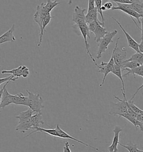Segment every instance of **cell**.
Returning <instances> with one entry per match:
<instances>
[{
    "instance_id": "cell-1",
    "label": "cell",
    "mask_w": 143,
    "mask_h": 152,
    "mask_svg": "<svg viewBox=\"0 0 143 152\" xmlns=\"http://www.w3.org/2000/svg\"><path fill=\"white\" fill-rule=\"evenodd\" d=\"M7 85L5 86L4 90L0 104V109H4V107L11 104L21 105L27 107L28 96H24L21 93L15 95L10 94L6 88Z\"/></svg>"
},
{
    "instance_id": "cell-2",
    "label": "cell",
    "mask_w": 143,
    "mask_h": 152,
    "mask_svg": "<svg viewBox=\"0 0 143 152\" xmlns=\"http://www.w3.org/2000/svg\"><path fill=\"white\" fill-rule=\"evenodd\" d=\"M28 94V104L27 107L31 109L34 112L40 113L44 109L43 100L40 96V94H35L29 90H26Z\"/></svg>"
},
{
    "instance_id": "cell-3",
    "label": "cell",
    "mask_w": 143,
    "mask_h": 152,
    "mask_svg": "<svg viewBox=\"0 0 143 152\" xmlns=\"http://www.w3.org/2000/svg\"><path fill=\"white\" fill-rule=\"evenodd\" d=\"M72 27L73 28H76L77 30H79V31L80 32V34L82 35L84 40H85V46H86V49L87 51V54H88L90 57V58H91V60L93 61L94 65L97 67L98 65L96 62L95 59L93 58L92 54H91L90 51H89V45L88 41H87V37L90 39V36H89V30L88 28V25L86 23H81V24H74L73 26H72Z\"/></svg>"
},
{
    "instance_id": "cell-4",
    "label": "cell",
    "mask_w": 143,
    "mask_h": 152,
    "mask_svg": "<svg viewBox=\"0 0 143 152\" xmlns=\"http://www.w3.org/2000/svg\"><path fill=\"white\" fill-rule=\"evenodd\" d=\"M117 34V30H114L112 32H108L107 34H106V35L100 40L99 42L98 51L96 58L99 59L102 57V54L106 52V50L108 49L109 44L113 42L112 39Z\"/></svg>"
},
{
    "instance_id": "cell-5",
    "label": "cell",
    "mask_w": 143,
    "mask_h": 152,
    "mask_svg": "<svg viewBox=\"0 0 143 152\" xmlns=\"http://www.w3.org/2000/svg\"><path fill=\"white\" fill-rule=\"evenodd\" d=\"M114 97L118 100L119 102L117 103L111 102V109L110 112V114L113 115H119L120 114L128 112L129 105L127 99L124 98V100H121L116 96H114Z\"/></svg>"
},
{
    "instance_id": "cell-6",
    "label": "cell",
    "mask_w": 143,
    "mask_h": 152,
    "mask_svg": "<svg viewBox=\"0 0 143 152\" xmlns=\"http://www.w3.org/2000/svg\"><path fill=\"white\" fill-rule=\"evenodd\" d=\"M119 40H120V37H119L117 39L115 47L114 49L113 50L112 54L114 55L115 64L119 65L122 69L126 60V58L127 55V52L125 48H122V49H120L117 47Z\"/></svg>"
},
{
    "instance_id": "cell-7",
    "label": "cell",
    "mask_w": 143,
    "mask_h": 152,
    "mask_svg": "<svg viewBox=\"0 0 143 152\" xmlns=\"http://www.w3.org/2000/svg\"><path fill=\"white\" fill-rule=\"evenodd\" d=\"M2 74H10L13 75L15 77H19L22 76L24 78H27L29 76L30 72L29 69L26 66H20L17 68L13 69L11 70H3L1 72Z\"/></svg>"
},
{
    "instance_id": "cell-8",
    "label": "cell",
    "mask_w": 143,
    "mask_h": 152,
    "mask_svg": "<svg viewBox=\"0 0 143 152\" xmlns=\"http://www.w3.org/2000/svg\"><path fill=\"white\" fill-rule=\"evenodd\" d=\"M50 14L47 13L44 9V3L41 5H37L35 13L34 15V20L41 28L42 26V23L44 19L48 15Z\"/></svg>"
},
{
    "instance_id": "cell-9",
    "label": "cell",
    "mask_w": 143,
    "mask_h": 152,
    "mask_svg": "<svg viewBox=\"0 0 143 152\" xmlns=\"http://www.w3.org/2000/svg\"><path fill=\"white\" fill-rule=\"evenodd\" d=\"M111 18L116 22L117 25L119 26V27H120L121 29L122 30V31L124 33L125 36L126 37V39L128 41V46L131 48L132 49L135 50L136 52H140L139 50V44L138 43L134 40V39L129 34L125 31V29L124 28V27H122V26L121 25L120 23H119L117 20H116L115 18L113 17H111Z\"/></svg>"
},
{
    "instance_id": "cell-10",
    "label": "cell",
    "mask_w": 143,
    "mask_h": 152,
    "mask_svg": "<svg viewBox=\"0 0 143 152\" xmlns=\"http://www.w3.org/2000/svg\"><path fill=\"white\" fill-rule=\"evenodd\" d=\"M86 9H82L78 6H77L74 9V12L73 15L72 21L75 24H81L86 23V15L85 11Z\"/></svg>"
},
{
    "instance_id": "cell-11",
    "label": "cell",
    "mask_w": 143,
    "mask_h": 152,
    "mask_svg": "<svg viewBox=\"0 0 143 152\" xmlns=\"http://www.w3.org/2000/svg\"><path fill=\"white\" fill-rule=\"evenodd\" d=\"M111 10H120L121 11L124 12L125 14H128L130 17L132 19V20L133 21V22L135 24V25L137 26L138 28H139V30H141V28H140V27L138 25V24L135 22V20L134 19V18H136L138 20L139 23H141L140 18H142V15H140L137 12H136L135 11H134L133 10L128 9H125V8L119 7V6H117V7H114V6Z\"/></svg>"
},
{
    "instance_id": "cell-12",
    "label": "cell",
    "mask_w": 143,
    "mask_h": 152,
    "mask_svg": "<svg viewBox=\"0 0 143 152\" xmlns=\"http://www.w3.org/2000/svg\"><path fill=\"white\" fill-rule=\"evenodd\" d=\"M122 131V129L121 128L120 126L118 125L116 126L114 129L113 130V132L114 133V137L111 145L108 148V150L109 152H115L118 151L117 145L119 143V134Z\"/></svg>"
},
{
    "instance_id": "cell-13",
    "label": "cell",
    "mask_w": 143,
    "mask_h": 152,
    "mask_svg": "<svg viewBox=\"0 0 143 152\" xmlns=\"http://www.w3.org/2000/svg\"><path fill=\"white\" fill-rule=\"evenodd\" d=\"M56 129H57V132H58L59 138L69 139H71L72 140H74V141H75L76 142H77V143L82 144L86 146V147L92 148V149H94V150H96V151H98V150H99L98 148H97L94 147L88 144L84 143V142L80 141V140H78V139H77L75 138L72 137L71 135H70L69 134H68V133H67L66 132H65L64 130H63L60 128L59 124H57V125Z\"/></svg>"
},
{
    "instance_id": "cell-14",
    "label": "cell",
    "mask_w": 143,
    "mask_h": 152,
    "mask_svg": "<svg viewBox=\"0 0 143 152\" xmlns=\"http://www.w3.org/2000/svg\"><path fill=\"white\" fill-rule=\"evenodd\" d=\"M15 30V25L13 24L7 31L3 35L0 36V45L7 42H14L16 40V38L13 35V32Z\"/></svg>"
},
{
    "instance_id": "cell-15",
    "label": "cell",
    "mask_w": 143,
    "mask_h": 152,
    "mask_svg": "<svg viewBox=\"0 0 143 152\" xmlns=\"http://www.w3.org/2000/svg\"><path fill=\"white\" fill-rule=\"evenodd\" d=\"M121 72H122V70H121L120 66L116 64H115L114 67L113 68V70H112L111 72L120 79L121 83H122L121 92H122V94L124 96V98L126 99V95H125V84H124V82L123 80V76L122 75Z\"/></svg>"
},
{
    "instance_id": "cell-16",
    "label": "cell",
    "mask_w": 143,
    "mask_h": 152,
    "mask_svg": "<svg viewBox=\"0 0 143 152\" xmlns=\"http://www.w3.org/2000/svg\"><path fill=\"white\" fill-rule=\"evenodd\" d=\"M119 116H122V117L124 118L128 121H129L130 122H131L136 129H138V127H139L140 130L142 132H143V123L137 120L136 118L131 116L128 112H126L125 113L120 114Z\"/></svg>"
},
{
    "instance_id": "cell-17",
    "label": "cell",
    "mask_w": 143,
    "mask_h": 152,
    "mask_svg": "<svg viewBox=\"0 0 143 152\" xmlns=\"http://www.w3.org/2000/svg\"><path fill=\"white\" fill-rule=\"evenodd\" d=\"M32 125H31V118L27 119V121H22L18 123L15 129L18 132L21 133H25L26 132L28 131L29 129H31Z\"/></svg>"
},
{
    "instance_id": "cell-18",
    "label": "cell",
    "mask_w": 143,
    "mask_h": 152,
    "mask_svg": "<svg viewBox=\"0 0 143 152\" xmlns=\"http://www.w3.org/2000/svg\"><path fill=\"white\" fill-rule=\"evenodd\" d=\"M31 123L32 125L31 129H35L36 128L39 126L40 124L43 125L44 122L43 121L42 113H37L35 114L32 115L31 117Z\"/></svg>"
},
{
    "instance_id": "cell-19",
    "label": "cell",
    "mask_w": 143,
    "mask_h": 152,
    "mask_svg": "<svg viewBox=\"0 0 143 152\" xmlns=\"http://www.w3.org/2000/svg\"><path fill=\"white\" fill-rule=\"evenodd\" d=\"M107 33L108 32L106 31V28L102 25L99 23L94 32V40L97 42H99L100 40L102 39Z\"/></svg>"
},
{
    "instance_id": "cell-20",
    "label": "cell",
    "mask_w": 143,
    "mask_h": 152,
    "mask_svg": "<svg viewBox=\"0 0 143 152\" xmlns=\"http://www.w3.org/2000/svg\"><path fill=\"white\" fill-rule=\"evenodd\" d=\"M36 132H43V133H45L46 134H49L50 135H52L54 137H57V138H59V135H58V133L57 130L56 129V128H52V129H45V128H41L40 126L36 127L34 131L30 133L28 135H27V136L25 137V138H27V137H29V135H30L31 134L35 133Z\"/></svg>"
},
{
    "instance_id": "cell-21",
    "label": "cell",
    "mask_w": 143,
    "mask_h": 152,
    "mask_svg": "<svg viewBox=\"0 0 143 152\" xmlns=\"http://www.w3.org/2000/svg\"><path fill=\"white\" fill-rule=\"evenodd\" d=\"M55 16H52L51 15V14H49L44 19L43 23H42V26L41 28H40V37H39V44H38V47H40V45H41V43H42V40H43V35H44V32L45 30V28L48 25L51 20L52 18H54Z\"/></svg>"
},
{
    "instance_id": "cell-22",
    "label": "cell",
    "mask_w": 143,
    "mask_h": 152,
    "mask_svg": "<svg viewBox=\"0 0 143 152\" xmlns=\"http://www.w3.org/2000/svg\"><path fill=\"white\" fill-rule=\"evenodd\" d=\"M127 71V73L125 74L123 77H126L130 74H133L134 75V79H135V75H138L139 76H142L143 77V65H142L141 66H138V67H135L134 69H128V68H125L123 71Z\"/></svg>"
},
{
    "instance_id": "cell-23",
    "label": "cell",
    "mask_w": 143,
    "mask_h": 152,
    "mask_svg": "<svg viewBox=\"0 0 143 152\" xmlns=\"http://www.w3.org/2000/svg\"><path fill=\"white\" fill-rule=\"evenodd\" d=\"M98 11L97 8L95 7L94 9L92 10L89 12H87L86 15V23L88 25L91 23L93 22L95 20H98Z\"/></svg>"
},
{
    "instance_id": "cell-24",
    "label": "cell",
    "mask_w": 143,
    "mask_h": 152,
    "mask_svg": "<svg viewBox=\"0 0 143 152\" xmlns=\"http://www.w3.org/2000/svg\"><path fill=\"white\" fill-rule=\"evenodd\" d=\"M33 113L34 111L31 109L29 108L26 111L20 113V114L15 116V118L18 119L19 122H21L22 121H27V119H30L32 115H33Z\"/></svg>"
},
{
    "instance_id": "cell-25",
    "label": "cell",
    "mask_w": 143,
    "mask_h": 152,
    "mask_svg": "<svg viewBox=\"0 0 143 152\" xmlns=\"http://www.w3.org/2000/svg\"><path fill=\"white\" fill-rule=\"evenodd\" d=\"M114 65H115V61H114V55L112 54L110 60H109V61L107 63V65H106V74L104 75V77L103 78L102 82V83L100 84V86H102L105 83V81L106 78V76L107 75L111 72L112 70H113V68L114 67Z\"/></svg>"
},
{
    "instance_id": "cell-26",
    "label": "cell",
    "mask_w": 143,
    "mask_h": 152,
    "mask_svg": "<svg viewBox=\"0 0 143 152\" xmlns=\"http://www.w3.org/2000/svg\"><path fill=\"white\" fill-rule=\"evenodd\" d=\"M60 4V2H58V0H55L54 1H52V0H48L46 4L44 3V9L47 13L50 14L54 8Z\"/></svg>"
},
{
    "instance_id": "cell-27",
    "label": "cell",
    "mask_w": 143,
    "mask_h": 152,
    "mask_svg": "<svg viewBox=\"0 0 143 152\" xmlns=\"http://www.w3.org/2000/svg\"><path fill=\"white\" fill-rule=\"evenodd\" d=\"M119 144L121 147H122L124 148L125 149H126L130 152H143V150H140V149H139L136 144H133V143H131V142H130L127 145H124V144H121L120 143H119Z\"/></svg>"
},
{
    "instance_id": "cell-28",
    "label": "cell",
    "mask_w": 143,
    "mask_h": 152,
    "mask_svg": "<svg viewBox=\"0 0 143 152\" xmlns=\"http://www.w3.org/2000/svg\"><path fill=\"white\" fill-rule=\"evenodd\" d=\"M126 61H135L140 63L143 65V53L142 52H136V54L133 55L130 58L127 59Z\"/></svg>"
},
{
    "instance_id": "cell-29",
    "label": "cell",
    "mask_w": 143,
    "mask_h": 152,
    "mask_svg": "<svg viewBox=\"0 0 143 152\" xmlns=\"http://www.w3.org/2000/svg\"><path fill=\"white\" fill-rule=\"evenodd\" d=\"M142 64L138 63L137 61H128L126 60L125 63L123 66V67L122 68V71H123V70L125 69V68H128V69H134L135 67H138L141 66Z\"/></svg>"
},
{
    "instance_id": "cell-30",
    "label": "cell",
    "mask_w": 143,
    "mask_h": 152,
    "mask_svg": "<svg viewBox=\"0 0 143 152\" xmlns=\"http://www.w3.org/2000/svg\"><path fill=\"white\" fill-rule=\"evenodd\" d=\"M102 0H94L95 2V6L97 8L98 14H100L101 18H102V23H103V25L105 26V18L104 16L103 15V11L101 10V7H102Z\"/></svg>"
},
{
    "instance_id": "cell-31",
    "label": "cell",
    "mask_w": 143,
    "mask_h": 152,
    "mask_svg": "<svg viewBox=\"0 0 143 152\" xmlns=\"http://www.w3.org/2000/svg\"><path fill=\"white\" fill-rule=\"evenodd\" d=\"M128 105H129V107H130L135 113H137L138 114H143V110H142L139 107H137L135 105L134 102H133V100L128 101Z\"/></svg>"
},
{
    "instance_id": "cell-32",
    "label": "cell",
    "mask_w": 143,
    "mask_h": 152,
    "mask_svg": "<svg viewBox=\"0 0 143 152\" xmlns=\"http://www.w3.org/2000/svg\"><path fill=\"white\" fill-rule=\"evenodd\" d=\"M101 24L104 27V26L103 25V23H101L99 20H95L93 22L90 23L89 24H88V28H89V32H91L92 33L94 34V31L95 30V29L96 28V27L97 26L98 24Z\"/></svg>"
},
{
    "instance_id": "cell-33",
    "label": "cell",
    "mask_w": 143,
    "mask_h": 152,
    "mask_svg": "<svg viewBox=\"0 0 143 152\" xmlns=\"http://www.w3.org/2000/svg\"><path fill=\"white\" fill-rule=\"evenodd\" d=\"M132 9L142 15V18H143V9L139 4L132 3Z\"/></svg>"
},
{
    "instance_id": "cell-34",
    "label": "cell",
    "mask_w": 143,
    "mask_h": 152,
    "mask_svg": "<svg viewBox=\"0 0 143 152\" xmlns=\"http://www.w3.org/2000/svg\"><path fill=\"white\" fill-rule=\"evenodd\" d=\"M14 77L15 76L12 75L11 76H9L8 77H4V78L0 79V85H1L2 84H3V83H4V82H7L9 80H11V81H15L18 80V77Z\"/></svg>"
},
{
    "instance_id": "cell-35",
    "label": "cell",
    "mask_w": 143,
    "mask_h": 152,
    "mask_svg": "<svg viewBox=\"0 0 143 152\" xmlns=\"http://www.w3.org/2000/svg\"><path fill=\"white\" fill-rule=\"evenodd\" d=\"M108 1H114L115 3H120V4H132L133 0H107Z\"/></svg>"
},
{
    "instance_id": "cell-36",
    "label": "cell",
    "mask_w": 143,
    "mask_h": 152,
    "mask_svg": "<svg viewBox=\"0 0 143 152\" xmlns=\"http://www.w3.org/2000/svg\"><path fill=\"white\" fill-rule=\"evenodd\" d=\"M95 2L94 0H88V12L91 11L92 10L95 8Z\"/></svg>"
},
{
    "instance_id": "cell-37",
    "label": "cell",
    "mask_w": 143,
    "mask_h": 152,
    "mask_svg": "<svg viewBox=\"0 0 143 152\" xmlns=\"http://www.w3.org/2000/svg\"><path fill=\"white\" fill-rule=\"evenodd\" d=\"M63 152H71V150L69 148V143L68 142H66L65 143V145L64 147V149Z\"/></svg>"
},
{
    "instance_id": "cell-38",
    "label": "cell",
    "mask_w": 143,
    "mask_h": 152,
    "mask_svg": "<svg viewBox=\"0 0 143 152\" xmlns=\"http://www.w3.org/2000/svg\"><path fill=\"white\" fill-rule=\"evenodd\" d=\"M103 6L105 7V8L107 10H111L112 7H114L113 4H112L111 2H107L106 3H105Z\"/></svg>"
},
{
    "instance_id": "cell-39",
    "label": "cell",
    "mask_w": 143,
    "mask_h": 152,
    "mask_svg": "<svg viewBox=\"0 0 143 152\" xmlns=\"http://www.w3.org/2000/svg\"><path fill=\"white\" fill-rule=\"evenodd\" d=\"M10 81H11L9 80L8 81H7V82H6V83H5V84H4V85L3 88H2L0 90V104H1V101L2 96V94H3V92H4V87H5V86H6V85H8V84H9V83H10ZM0 112H1V109H0Z\"/></svg>"
},
{
    "instance_id": "cell-40",
    "label": "cell",
    "mask_w": 143,
    "mask_h": 152,
    "mask_svg": "<svg viewBox=\"0 0 143 152\" xmlns=\"http://www.w3.org/2000/svg\"><path fill=\"white\" fill-rule=\"evenodd\" d=\"M143 88V85H142V86H140V87H139V88H138V89H137V90H136V92H135V94H134V95H133V96H132V98H131V99H130V100H133V99L134 98V97H135V96H136V94H138V93L139 91V90H140L141 89H142V88Z\"/></svg>"
},
{
    "instance_id": "cell-41",
    "label": "cell",
    "mask_w": 143,
    "mask_h": 152,
    "mask_svg": "<svg viewBox=\"0 0 143 152\" xmlns=\"http://www.w3.org/2000/svg\"><path fill=\"white\" fill-rule=\"evenodd\" d=\"M140 19V23L142 24V28H141V31H142V35H141V40H143V18H141Z\"/></svg>"
},
{
    "instance_id": "cell-42",
    "label": "cell",
    "mask_w": 143,
    "mask_h": 152,
    "mask_svg": "<svg viewBox=\"0 0 143 152\" xmlns=\"http://www.w3.org/2000/svg\"><path fill=\"white\" fill-rule=\"evenodd\" d=\"M136 119L139 121L143 123V114H138L136 116Z\"/></svg>"
},
{
    "instance_id": "cell-43",
    "label": "cell",
    "mask_w": 143,
    "mask_h": 152,
    "mask_svg": "<svg viewBox=\"0 0 143 152\" xmlns=\"http://www.w3.org/2000/svg\"><path fill=\"white\" fill-rule=\"evenodd\" d=\"M139 50L140 52L143 53V40H142L141 42L139 44Z\"/></svg>"
},
{
    "instance_id": "cell-44",
    "label": "cell",
    "mask_w": 143,
    "mask_h": 152,
    "mask_svg": "<svg viewBox=\"0 0 143 152\" xmlns=\"http://www.w3.org/2000/svg\"><path fill=\"white\" fill-rule=\"evenodd\" d=\"M101 10H102V11H106L107 9L105 8V7L104 6H102V7H101Z\"/></svg>"
},
{
    "instance_id": "cell-45",
    "label": "cell",
    "mask_w": 143,
    "mask_h": 152,
    "mask_svg": "<svg viewBox=\"0 0 143 152\" xmlns=\"http://www.w3.org/2000/svg\"><path fill=\"white\" fill-rule=\"evenodd\" d=\"M72 4V0H69V2H68V5H71Z\"/></svg>"
},
{
    "instance_id": "cell-46",
    "label": "cell",
    "mask_w": 143,
    "mask_h": 152,
    "mask_svg": "<svg viewBox=\"0 0 143 152\" xmlns=\"http://www.w3.org/2000/svg\"><path fill=\"white\" fill-rule=\"evenodd\" d=\"M140 6H141V7H142V9H143V1H142V2H141V3H140Z\"/></svg>"
},
{
    "instance_id": "cell-47",
    "label": "cell",
    "mask_w": 143,
    "mask_h": 152,
    "mask_svg": "<svg viewBox=\"0 0 143 152\" xmlns=\"http://www.w3.org/2000/svg\"><path fill=\"white\" fill-rule=\"evenodd\" d=\"M0 68H1V66H0Z\"/></svg>"
}]
</instances>
